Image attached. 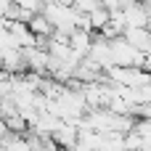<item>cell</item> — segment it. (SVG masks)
Instances as JSON below:
<instances>
[{
  "label": "cell",
  "mask_w": 151,
  "mask_h": 151,
  "mask_svg": "<svg viewBox=\"0 0 151 151\" xmlns=\"http://www.w3.org/2000/svg\"><path fill=\"white\" fill-rule=\"evenodd\" d=\"M72 151H98V133L90 127H77V141Z\"/></svg>",
  "instance_id": "52a82bcc"
},
{
  "label": "cell",
  "mask_w": 151,
  "mask_h": 151,
  "mask_svg": "<svg viewBox=\"0 0 151 151\" xmlns=\"http://www.w3.org/2000/svg\"><path fill=\"white\" fill-rule=\"evenodd\" d=\"M72 5L77 13H90V11L101 8V0H72Z\"/></svg>",
  "instance_id": "4fadbf2b"
},
{
  "label": "cell",
  "mask_w": 151,
  "mask_h": 151,
  "mask_svg": "<svg viewBox=\"0 0 151 151\" xmlns=\"http://www.w3.org/2000/svg\"><path fill=\"white\" fill-rule=\"evenodd\" d=\"M50 138H53V141H56L64 151H72V149H74V141H77V125H74V122H64V119H61L58 130H56Z\"/></svg>",
  "instance_id": "8992f818"
},
{
  "label": "cell",
  "mask_w": 151,
  "mask_h": 151,
  "mask_svg": "<svg viewBox=\"0 0 151 151\" xmlns=\"http://www.w3.org/2000/svg\"><path fill=\"white\" fill-rule=\"evenodd\" d=\"M27 27L32 29V35H35V37H50V35H53V24L48 21V16H45L42 11L32 13V19L27 21Z\"/></svg>",
  "instance_id": "9c48e42d"
},
{
  "label": "cell",
  "mask_w": 151,
  "mask_h": 151,
  "mask_svg": "<svg viewBox=\"0 0 151 151\" xmlns=\"http://www.w3.org/2000/svg\"><path fill=\"white\" fill-rule=\"evenodd\" d=\"M5 119V127H8V133H27L29 130V125H27V119H24V114L16 109V111H11L8 117H3Z\"/></svg>",
  "instance_id": "8fae6325"
},
{
  "label": "cell",
  "mask_w": 151,
  "mask_h": 151,
  "mask_svg": "<svg viewBox=\"0 0 151 151\" xmlns=\"http://www.w3.org/2000/svg\"><path fill=\"white\" fill-rule=\"evenodd\" d=\"M5 133H8V127H5V119H3V117H0V138H3V135H5Z\"/></svg>",
  "instance_id": "5bb4252c"
},
{
  "label": "cell",
  "mask_w": 151,
  "mask_h": 151,
  "mask_svg": "<svg viewBox=\"0 0 151 151\" xmlns=\"http://www.w3.org/2000/svg\"><path fill=\"white\" fill-rule=\"evenodd\" d=\"M98 151H125V133H98Z\"/></svg>",
  "instance_id": "30bf717a"
},
{
  "label": "cell",
  "mask_w": 151,
  "mask_h": 151,
  "mask_svg": "<svg viewBox=\"0 0 151 151\" xmlns=\"http://www.w3.org/2000/svg\"><path fill=\"white\" fill-rule=\"evenodd\" d=\"M109 45H111V61H114V66H143L146 53L138 50V48H133L122 35L114 37V40H109Z\"/></svg>",
  "instance_id": "6da1fadb"
},
{
  "label": "cell",
  "mask_w": 151,
  "mask_h": 151,
  "mask_svg": "<svg viewBox=\"0 0 151 151\" xmlns=\"http://www.w3.org/2000/svg\"><path fill=\"white\" fill-rule=\"evenodd\" d=\"M93 32H88V29H74L72 35H69V48L80 56V58H85L88 53H90V45H93Z\"/></svg>",
  "instance_id": "5b68a950"
},
{
  "label": "cell",
  "mask_w": 151,
  "mask_h": 151,
  "mask_svg": "<svg viewBox=\"0 0 151 151\" xmlns=\"http://www.w3.org/2000/svg\"><path fill=\"white\" fill-rule=\"evenodd\" d=\"M21 56H24V66L27 72H37V74H48V64H50V53L45 48H21Z\"/></svg>",
  "instance_id": "7a4b0ae2"
},
{
  "label": "cell",
  "mask_w": 151,
  "mask_h": 151,
  "mask_svg": "<svg viewBox=\"0 0 151 151\" xmlns=\"http://www.w3.org/2000/svg\"><path fill=\"white\" fill-rule=\"evenodd\" d=\"M88 58H90V61H96L104 72H106V69H111V66H114V61H111V45H109V40H106V37H101V35H96V40H93V45H90Z\"/></svg>",
  "instance_id": "3957f363"
},
{
  "label": "cell",
  "mask_w": 151,
  "mask_h": 151,
  "mask_svg": "<svg viewBox=\"0 0 151 151\" xmlns=\"http://www.w3.org/2000/svg\"><path fill=\"white\" fill-rule=\"evenodd\" d=\"M122 13H125L127 27H146V5H143V0H127Z\"/></svg>",
  "instance_id": "277c9868"
},
{
  "label": "cell",
  "mask_w": 151,
  "mask_h": 151,
  "mask_svg": "<svg viewBox=\"0 0 151 151\" xmlns=\"http://www.w3.org/2000/svg\"><path fill=\"white\" fill-rule=\"evenodd\" d=\"M122 37H125L133 48L146 50V48H149V40H151V32L146 29V27H127V29L122 32Z\"/></svg>",
  "instance_id": "ba28073f"
},
{
  "label": "cell",
  "mask_w": 151,
  "mask_h": 151,
  "mask_svg": "<svg viewBox=\"0 0 151 151\" xmlns=\"http://www.w3.org/2000/svg\"><path fill=\"white\" fill-rule=\"evenodd\" d=\"M109 16H111V13H109V11L104 8V5H101V8H96V11H90V13H88L90 29H93V32H101V29H104V27L109 24Z\"/></svg>",
  "instance_id": "7c38bea8"
}]
</instances>
